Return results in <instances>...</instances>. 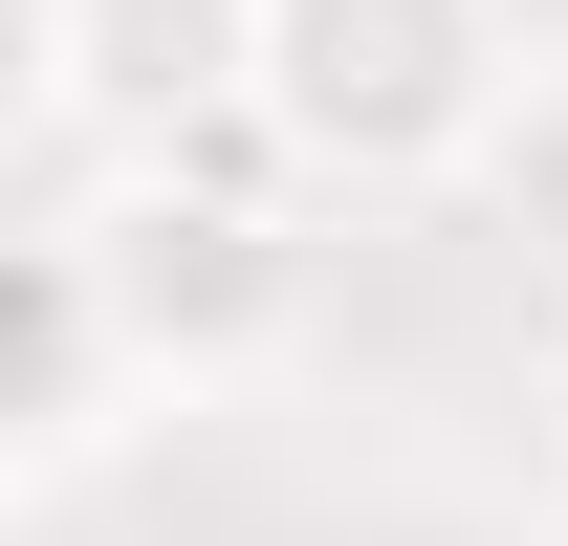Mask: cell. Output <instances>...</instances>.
Wrapping results in <instances>:
<instances>
[{"instance_id": "6da1fadb", "label": "cell", "mask_w": 568, "mask_h": 546, "mask_svg": "<svg viewBox=\"0 0 568 546\" xmlns=\"http://www.w3.org/2000/svg\"><path fill=\"white\" fill-rule=\"evenodd\" d=\"M88 284H110V350H132L153 415L263 394L284 350L328 328V198H306L263 132H219V153H110V198H88Z\"/></svg>"}, {"instance_id": "7a4b0ae2", "label": "cell", "mask_w": 568, "mask_h": 546, "mask_svg": "<svg viewBox=\"0 0 568 546\" xmlns=\"http://www.w3.org/2000/svg\"><path fill=\"white\" fill-rule=\"evenodd\" d=\"M525 0H263V153L306 198H459Z\"/></svg>"}, {"instance_id": "3957f363", "label": "cell", "mask_w": 568, "mask_h": 546, "mask_svg": "<svg viewBox=\"0 0 568 546\" xmlns=\"http://www.w3.org/2000/svg\"><path fill=\"white\" fill-rule=\"evenodd\" d=\"M132 350H110V284H88V219H0V481H67L132 437Z\"/></svg>"}, {"instance_id": "277c9868", "label": "cell", "mask_w": 568, "mask_h": 546, "mask_svg": "<svg viewBox=\"0 0 568 546\" xmlns=\"http://www.w3.org/2000/svg\"><path fill=\"white\" fill-rule=\"evenodd\" d=\"M67 132L88 153L263 132V0H67Z\"/></svg>"}, {"instance_id": "5b68a950", "label": "cell", "mask_w": 568, "mask_h": 546, "mask_svg": "<svg viewBox=\"0 0 568 546\" xmlns=\"http://www.w3.org/2000/svg\"><path fill=\"white\" fill-rule=\"evenodd\" d=\"M459 198H481V241H503V263L568 306V44H525V67H503L481 153H459Z\"/></svg>"}, {"instance_id": "8992f818", "label": "cell", "mask_w": 568, "mask_h": 546, "mask_svg": "<svg viewBox=\"0 0 568 546\" xmlns=\"http://www.w3.org/2000/svg\"><path fill=\"white\" fill-rule=\"evenodd\" d=\"M67 132V0H0V153Z\"/></svg>"}]
</instances>
